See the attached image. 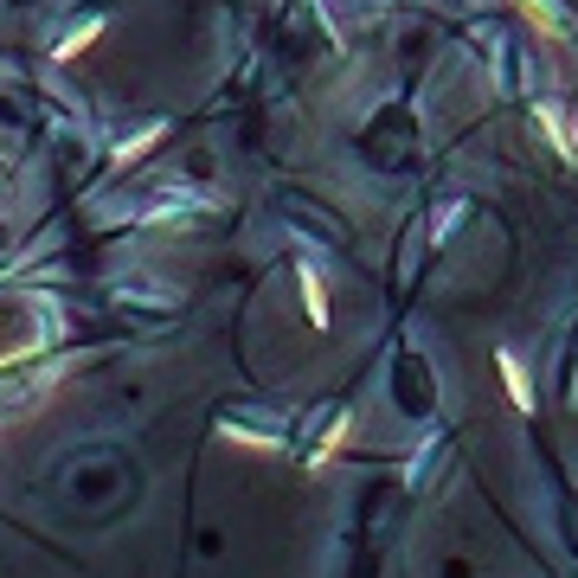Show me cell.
Returning <instances> with one entry per match:
<instances>
[{
    "label": "cell",
    "mask_w": 578,
    "mask_h": 578,
    "mask_svg": "<svg viewBox=\"0 0 578 578\" xmlns=\"http://www.w3.org/2000/svg\"><path fill=\"white\" fill-rule=\"evenodd\" d=\"M218 431L238 437V443H257V450H284L289 443V425L271 418V412H251V405H225L218 412Z\"/></svg>",
    "instance_id": "cell-1"
},
{
    "label": "cell",
    "mask_w": 578,
    "mask_h": 578,
    "mask_svg": "<svg viewBox=\"0 0 578 578\" xmlns=\"http://www.w3.org/2000/svg\"><path fill=\"white\" fill-rule=\"evenodd\" d=\"M277 213H284L289 225H302V238H315V244H348V218L315 206V200H302V193H284Z\"/></svg>",
    "instance_id": "cell-2"
},
{
    "label": "cell",
    "mask_w": 578,
    "mask_h": 578,
    "mask_svg": "<svg viewBox=\"0 0 578 578\" xmlns=\"http://www.w3.org/2000/svg\"><path fill=\"white\" fill-rule=\"evenodd\" d=\"M116 302H123L129 315H154V322L180 309V296H174V289H161L154 277H136V284H123V289H116Z\"/></svg>",
    "instance_id": "cell-3"
},
{
    "label": "cell",
    "mask_w": 578,
    "mask_h": 578,
    "mask_svg": "<svg viewBox=\"0 0 578 578\" xmlns=\"http://www.w3.org/2000/svg\"><path fill=\"white\" fill-rule=\"evenodd\" d=\"M187 213H206V193H187V187H174V193H154V200H142L136 206V218H187Z\"/></svg>",
    "instance_id": "cell-4"
},
{
    "label": "cell",
    "mask_w": 578,
    "mask_h": 578,
    "mask_svg": "<svg viewBox=\"0 0 578 578\" xmlns=\"http://www.w3.org/2000/svg\"><path fill=\"white\" fill-rule=\"evenodd\" d=\"M514 7H520L546 39H573V7H566V0H514Z\"/></svg>",
    "instance_id": "cell-5"
},
{
    "label": "cell",
    "mask_w": 578,
    "mask_h": 578,
    "mask_svg": "<svg viewBox=\"0 0 578 578\" xmlns=\"http://www.w3.org/2000/svg\"><path fill=\"white\" fill-rule=\"evenodd\" d=\"M533 123L546 129V142L560 148L566 161H578V136H573V123H566V110H560V103H533Z\"/></svg>",
    "instance_id": "cell-6"
},
{
    "label": "cell",
    "mask_w": 578,
    "mask_h": 578,
    "mask_svg": "<svg viewBox=\"0 0 578 578\" xmlns=\"http://www.w3.org/2000/svg\"><path fill=\"white\" fill-rule=\"evenodd\" d=\"M296 284H302V309L315 328H328V289H322V271L315 264H296Z\"/></svg>",
    "instance_id": "cell-7"
},
{
    "label": "cell",
    "mask_w": 578,
    "mask_h": 578,
    "mask_svg": "<svg viewBox=\"0 0 578 578\" xmlns=\"http://www.w3.org/2000/svg\"><path fill=\"white\" fill-rule=\"evenodd\" d=\"M502 386H507V399H514V412H533V386H527V366L514 361L502 348Z\"/></svg>",
    "instance_id": "cell-8"
},
{
    "label": "cell",
    "mask_w": 578,
    "mask_h": 578,
    "mask_svg": "<svg viewBox=\"0 0 578 578\" xmlns=\"http://www.w3.org/2000/svg\"><path fill=\"white\" fill-rule=\"evenodd\" d=\"M469 213H476L469 200H443V213H431V244H437V251H443V244L456 238V225H463Z\"/></svg>",
    "instance_id": "cell-9"
},
{
    "label": "cell",
    "mask_w": 578,
    "mask_h": 578,
    "mask_svg": "<svg viewBox=\"0 0 578 578\" xmlns=\"http://www.w3.org/2000/svg\"><path fill=\"white\" fill-rule=\"evenodd\" d=\"M161 129H167V123H142L136 136H123V142H116V154H110V161H116V167H123V161H136L142 148H154V142H161Z\"/></svg>",
    "instance_id": "cell-10"
},
{
    "label": "cell",
    "mask_w": 578,
    "mask_h": 578,
    "mask_svg": "<svg viewBox=\"0 0 578 578\" xmlns=\"http://www.w3.org/2000/svg\"><path fill=\"white\" fill-rule=\"evenodd\" d=\"M97 26H103V20H97V13H90V20H77L72 33H65V39H59V59H77V52H84V46H90V39H97Z\"/></svg>",
    "instance_id": "cell-11"
},
{
    "label": "cell",
    "mask_w": 578,
    "mask_h": 578,
    "mask_svg": "<svg viewBox=\"0 0 578 578\" xmlns=\"http://www.w3.org/2000/svg\"><path fill=\"white\" fill-rule=\"evenodd\" d=\"M437 456H443V443H437V437H425V450H418V456H412V469H405V482H412V489H418V482L431 476Z\"/></svg>",
    "instance_id": "cell-12"
}]
</instances>
